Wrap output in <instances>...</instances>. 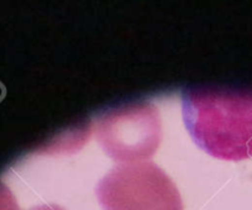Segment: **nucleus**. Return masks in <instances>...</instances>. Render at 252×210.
<instances>
[{
    "instance_id": "nucleus-1",
    "label": "nucleus",
    "mask_w": 252,
    "mask_h": 210,
    "mask_svg": "<svg viewBox=\"0 0 252 210\" xmlns=\"http://www.w3.org/2000/svg\"><path fill=\"white\" fill-rule=\"evenodd\" d=\"M183 120L198 147L222 161L252 158V91L187 89Z\"/></svg>"
},
{
    "instance_id": "nucleus-2",
    "label": "nucleus",
    "mask_w": 252,
    "mask_h": 210,
    "mask_svg": "<svg viewBox=\"0 0 252 210\" xmlns=\"http://www.w3.org/2000/svg\"><path fill=\"white\" fill-rule=\"evenodd\" d=\"M103 210H184L173 180L154 162L121 163L99 180Z\"/></svg>"
},
{
    "instance_id": "nucleus-3",
    "label": "nucleus",
    "mask_w": 252,
    "mask_h": 210,
    "mask_svg": "<svg viewBox=\"0 0 252 210\" xmlns=\"http://www.w3.org/2000/svg\"><path fill=\"white\" fill-rule=\"evenodd\" d=\"M95 137L113 160L127 163L147 160L162 140L158 109L151 103H137L110 110L96 121Z\"/></svg>"
},
{
    "instance_id": "nucleus-4",
    "label": "nucleus",
    "mask_w": 252,
    "mask_h": 210,
    "mask_svg": "<svg viewBox=\"0 0 252 210\" xmlns=\"http://www.w3.org/2000/svg\"><path fill=\"white\" fill-rule=\"evenodd\" d=\"M0 210H20L15 195L4 183H0Z\"/></svg>"
},
{
    "instance_id": "nucleus-5",
    "label": "nucleus",
    "mask_w": 252,
    "mask_h": 210,
    "mask_svg": "<svg viewBox=\"0 0 252 210\" xmlns=\"http://www.w3.org/2000/svg\"><path fill=\"white\" fill-rule=\"evenodd\" d=\"M30 210H66L64 208L60 207L57 204H45V205H38V207L31 208Z\"/></svg>"
}]
</instances>
